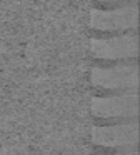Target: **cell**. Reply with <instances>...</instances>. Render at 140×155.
Here are the masks:
<instances>
[{"mask_svg":"<svg viewBox=\"0 0 140 155\" xmlns=\"http://www.w3.org/2000/svg\"><path fill=\"white\" fill-rule=\"evenodd\" d=\"M90 80L95 87L103 90L132 92L138 87V65L137 64H117L108 67H93Z\"/></svg>","mask_w":140,"mask_h":155,"instance_id":"6da1fadb","label":"cell"},{"mask_svg":"<svg viewBox=\"0 0 140 155\" xmlns=\"http://www.w3.org/2000/svg\"><path fill=\"white\" fill-rule=\"evenodd\" d=\"M92 114L103 120H135L138 115L137 90L92 98Z\"/></svg>","mask_w":140,"mask_h":155,"instance_id":"7a4b0ae2","label":"cell"},{"mask_svg":"<svg viewBox=\"0 0 140 155\" xmlns=\"http://www.w3.org/2000/svg\"><path fill=\"white\" fill-rule=\"evenodd\" d=\"M90 50L98 60H133L138 55V35L135 32H125L112 37L93 38Z\"/></svg>","mask_w":140,"mask_h":155,"instance_id":"3957f363","label":"cell"},{"mask_svg":"<svg viewBox=\"0 0 140 155\" xmlns=\"http://www.w3.org/2000/svg\"><path fill=\"white\" fill-rule=\"evenodd\" d=\"M138 8L135 2L115 8H98L90 15V25L98 32H135Z\"/></svg>","mask_w":140,"mask_h":155,"instance_id":"277c9868","label":"cell"},{"mask_svg":"<svg viewBox=\"0 0 140 155\" xmlns=\"http://www.w3.org/2000/svg\"><path fill=\"white\" fill-rule=\"evenodd\" d=\"M92 140L95 145L107 148H135L138 143V122L125 120L120 124L95 125L92 130Z\"/></svg>","mask_w":140,"mask_h":155,"instance_id":"5b68a950","label":"cell"},{"mask_svg":"<svg viewBox=\"0 0 140 155\" xmlns=\"http://www.w3.org/2000/svg\"><path fill=\"white\" fill-rule=\"evenodd\" d=\"M97 155H138V152L135 148H128L123 152H113V153H97Z\"/></svg>","mask_w":140,"mask_h":155,"instance_id":"8992f818","label":"cell"},{"mask_svg":"<svg viewBox=\"0 0 140 155\" xmlns=\"http://www.w3.org/2000/svg\"><path fill=\"white\" fill-rule=\"evenodd\" d=\"M103 4H120V2H135V0H100Z\"/></svg>","mask_w":140,"mask_h":155,"instance_id":"52a82bcc","label":"cell"}]
</instances>
